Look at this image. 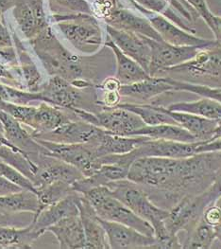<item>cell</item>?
Listing matches in <instances>:
<instances>
[{"instance_id": "obj_1", "label": "cell", "mask_w": 221, "mask_h": 249, "mask_svg": "<svg viewBox=\"0 0 221 249\" xmlns=\"http://www.w3.org/2000/svg\"><path fill=\"white\" fill-rule=\"evenodd\" d=\"M221 166V153L186 159L141 158L130 165L127 179L140 185L155 205L170 211L185 196L208 189Z\"/></svg>"}, {"instance_id": "obj_2", "label": "cell", "mask_w": 221, "mask_h": 249, "mask_svg": "<svg viewBox=\"0 0 221 249\" xmlns=\"http://www.w3.org/2000/svg\"><path fill=\"white\" fill-rule=\"evenodd\" d=\"M37 56L50 76L61 77L70 83L86 80L95 88L102 82L95 55L79 56L69 53L57 39L50 27L31 40Z\"/></svg>"}, {"instance_id": "obj_3", "label": "cell", "mask_w": 221, "mask_h": 249, "mask_svg": "<svg viewBox=\"0 0 221 249\" xmlns=\"http://www.w3.org/2000/svg\"><path fill=\"white\" fill-rule=\"evenodd\" d=\"M106 187L117 199L153 228L155 244L152 249H183L179 236L172 235L166 230L165 219L168 211L155 205L140 185L126 178L111 182Z\"/></svg>"}, {"instance_id": "obj_4", "label": "cell", "mask_w": 221, "mask_h": 249, "mask_svg": "<svg viewBox=\"0 0 221 249\" xmlns=\"http://www.w3.org/2000/svg\"><path fill=\"white\" fill-rule=\"evenodd\" d=\"M51 21L67 41L81 53L94 55L102 45V32L93 15H52Z\"/></svg>"}, {"instance_id": "obj_5", "label": "cell", "mask_w": 221, "mask_h": 249, "mask_svg": "<svg viewBox=\"0 0 221 249\" xmlns=\"http://www.w3.org/2000/svg\"><path fill=\"white\" fill-rule=\"evenodd\" d=\"M176 76L184 77V82L221 88V45L202 49L194 59L166 70L160 77Z\"/></svg>"}, {"instance_id": "obj_6", "label": "cell", "mask_w": 221, "mask_h": 249, "mask_svg": "<svg viewBox=\"0 0 221 249\" xmlns=\"http://www.w3.org/2000/svg\"><path fill=\"white\" fill-rule=\"evenodd\" d=\"M95 88L78 89L70 82L52 76L47 84L39 90L41 102L64 109H82L92 113L102 110L98 105V96Z\"/></svg>"}, {"instance_id": "obj_7", "label": "cell", "mask_w": 221, "mask_h": 249, "mask_svg": "<svg viewBox=\"0 0 221 249\" xmlns=\"http://www.w3.org/2000/svg\"><path fill=\"white\" fill-rule=\"evenodd\" d=\"M97 214L103 220L126 225L148 236H154L153 228L117 199L106 186L94 188L84 194Z\"/></svg>"}, {"instance_id": "obj_8", "label": "cell", "mask_w": 221, "mask_h": 249, "mask_svg": "<svg viewBox=\"0 0 221 249\" xmlns=\"http://www.w3.org/2000/svg\"><path fill=\"white\" fill-rule=\"evenodd\" d=\"M220 196V191L212 184L199 195L185 196L168 211L165 219L166 230L175 236H179L181 232L189 233L202 220L206 207Z\"/></svg>"}, {"instance_id": "obj_9", "label": "cell", "mask_w": 221, "mask_h": 249, "mask_svg": "<svg viewBox=\"0 0 221 249\" xmlns=\"http://www.w3.org/2000/svg\"><path fill=\"white\" fill-rule=\"evenodd\" d=\"M75 113L86 123L123 137H133L137 130L146 125L136 114L120 107L102 109L97 113L77 109Z\"/></svg>"}, {"instance_id": "obj_10", "label": "cell", "mask_w": 221, "mask_h": 249, "mask_svg": "<svg viewBox=\"0 0 221 249\" xmlns=\"http://www.w3.org/2000/svg\"><path fill=\"white\" fill-rule=\"evenodd\" d=\"M46 150V155L54 157L77 168L84 177H90L102 165L100 158L89 144H66L36 140Z\"/></svg>"}, {"instance_id": "obj_11", "label": "cell", "mask_w": 221, "mask_h": 249, "mask_svg": "<svg viewBox=\"0 0 221 249\" xmlns=\"http://www.w3.org/2000/svg\"><path fill=\"white\" fill-rule=\"evenodd\" d=\"M147 41L151 49L148 70V74L151 77H160L166 70L194 59L203 49L199 47H177L165 41H156L148 37Z\"/></svg>"}, {"instance_id": "obj_12", "label": "cell", "mask_w": 221, "mask_h": 249, "mask_svg": "<svg viewBox=\"0 0 221 249\" xmlns=\"http://www.w3.org/2000/svg\"><path fill=\"white\" fill-rule=\"evenodd\" d=\"M29 160L36 165L34 187L36 189L53 182H63L73 185L84 178L81 172L72 165L46 154L32 156Z\"/></svg>"}, {"instance_id": "obj_13", "label": "cell", "mask_w": 221, "mask_h": 249, "mask_svg": "<svg viewBox=\"0 0 221 249\" xmlns=\"http://www.w3.org/2000/svg\"><path fill=\"white\" fill-rule=\"evenodd\" d=\"M196 142H179L164 140H151L147 138L136 149L129 152L134 161L141 158H166V159H186L198 154Z\"/></svg>"}, {"instance_id": "obj_14", "label": "cell", "mask_w": 221, "mask_h": 249, "mask_svg": "<svg viewBox=\"0 0 221 249\" xmlns=\"http://www.w3.org/2000/svg\"><path fill=\"white\" fill-rule=\"evenodd\" d=\"M14 17L23 35L30 40L49 27L43 0H18L14 7Z\"/></svg>"}, {"instance_id": "obj_15", "label": "cell", "mask_w": 221, "mask_h": 249, "mask_svg": "<svg viewBox=\"0 0 221 249\" xmlns=\"http://www.w3.org/2000/svg\"><path fill=\"white\" fill-rule=\"evenodd\" d=\"M102 128L86 123L80 119L62 125L55 130L32 136L35 140L56 143L91 144L95 141Z\"/></svg>"}, {"instance_id": "obj_16", "label": "cell", "mask_w": 221, "mask_h": 249, "mask_svg": "<svg viewBox=\"0 0 221 249\" xmlns=\"http://www.w3.org/2000/svg\"><path fill=\"white\" fill-rule=\"evenodd\" d=\"M106 30L109 38L119 48V50L137 62L148 73L151 60V49L147 43V37L117 30L110 25H107Z\"/></svg>"}, {"instance_id": "obj_17", "label": "cell", "mask_w": 221, "mask_h": 249, "mask_svg": "<svg viewBox=\"0 0 221 249\" xmlns=\"http://www.w3.org/2000/svg\"><path fill=\"white\" fill-rule=\"evenodd\" d=\"M111 249H152L154 236H148L133 228L100 218Z\"/></svg>"}, {"instance_id": "obj_18", "label": "cell", "mask_w": 221, "mask_h": 249, "mask_svg": "<svg viewBox=\"0 0 221 249\" xmlns=\"http://www.w3.org/2000/svg\"><path fill=\"white\" fill-rule=\"evenodd\" d=\"M149 22L161 36L163 41L177 47H199L203 49L211 48L218 43L215 40H207L195 36L178 25L171 23L164 16H154L148 18Z\"/></svg>"}, {"instance_id": "obj_19", "label": "cell", "mask_w": 221, "mask_h": 249, "mask_svg": "<svg viewBox=\"0 0 221 249\" xmlns=\"http://www.w3.org/2000/svg\"><path fill=\"white\" fill-rule=\"evenodd\" d=\"M79 217L83 226L86 249H109L110 245L106 231L88 199L79 195L77 199Z\"/></svg>"}, {"instance_id": "obj_20", "label": "cell", "mask_w": 221, "mask_h": 249, "mask_svg": "<svg viewBox=\"0 0 221 249\" xmlns=\"http://www.w3.org/2000/svg\"><path fill=\"white\" fill-rule=\"evenodd\" d=\"M40 203L36 193L23 189L0 196V225L10 226V220L19 214L38 213Z\"/></svg>"}, {"instance_id": "obj_21", "label": "cell", "mask_w": 221, "mask_h": 249, "mask_svg": "<svg viewBox=\"0 0 221 249\" xmlns=\"http://www.w3.org/2000/svg\"><path fill=\"white\" fill-rule=\"evenodd\" d=\"M80 194L68 196L55 204L43 209L39 213L34 215L31 223L32 231L40 237L59 221L73 215H79L77 199Z\"/></svg>"}, {"instance_id": "obj_22", "label": "cell", "mask_w": 221, "mask_h": 249, "mask_svg": "<svg viewBox=\"0 0 221 249\" xmlns=\"http://www.w3.org/2000/svg\"><path fill=\"white\" fill-rule=\"evenodd\" d=\"M0 122L7 140L19 149L29 160L37 154H46L47 150L37 142L15 118L0 109Z\"/></svg>"}, {"instance_id": "obj_23", "label": "cell", "mask_w": 221, "mask_h": 249, "mask_svg": "<svg viewBox=\"0 0 221 249\" xmlns=\"http://www.w3.org/2000/svg\"><path fill=\"white\" fill-rule=\"evenodd\" d=\"M104 19L107 25L117 30L146 36L156 41H163L148 19L137 17L126 9L117 7L110 9Z\"/></svg>"}, {"instance_id": "obj_24", "label": "cell", "mask_w": 221, "mask_h": 249, "mask_svg": "<svg viewBox=\"0 0 221 249\" xmlns=\"http://www.w3.org/2000/svg\"><path fill=\"white\" fill-rule=\"evenodd\" d=\"M79 118L72 110L52 106L47 103H41L36 107L33 124L32 127V136L48 133L62 125L68 124Z\"/></svg>"}, {"instance_id": "obj_25", "label": "cell", "mask_w": 221, "mask_h": 249, "mask_svg": "<svg viewBox=\"0 0 221 249\" xmlns=\"http://www.w3.org/2000/svg\"><path fill=\"white\" fill-rule=\"evenodd\" d=\"M147 139V137L118 136L102 129L96 140L89 145L95 150L98 158H103L111 155L128 154Z\"/></svg>"}, {"instance_id": "obj_26", "label": "cell", "mask_w": 221, "mask_h": 249, "mask_svg": "<svg viewBox=\"0 0 221 249\" xmlns=\"http://www.w3.org/2000/svg\"><path fill=\"white\" fill-rule=\"evenodd\" d=\"M47 232L55 236L62 249H85V235L83 226L79 215L66 217L51 226Z\"/></svg>"}, {"instance_id": "obj_27", "label": "cell", "mask_w": 221, "mask_h": 249, "mask_svg": "<svg viewBox=\"0 0 221 249\" xmlns=\"http://www.w3.org/2000/svg\"><path fill=\"white\" fill-rule=\"evenodd\" d=\"M171 91L175 89L164 77H149L130 85H121L118 92L121 97L138 101L135 104H147L159 95Z\"/></svg>"}, {"instance_id": "obj_28", "label": "cell", "mask_w": 221, "mask_h": 249, "mask_svg": "<svg viewBox=\"0 0 221 249\" xmlns=\"http://www.w3.org/2000/svg\"><path fill=\"white\" fill-rule=\"evenodd\" d=\"M105 47L110 49L113 53L115 59V78L121 85H130L151 77L137 62L122 53L110 38L106 40Z\"/></svg>"}, {"instance_id": "obj_29", "label": "cell", "mask_w": 221, "mask_h": 249, "mask_svg": "<svg viewBox=\"0 0 221 249\" xmlns=\"http://www.w3.org/2000/svg\"><path fill=\"white\" fill-rule=\"evenodd\" d=\"M166 111L177 124L189 132L197 142H209L213 139L218 121L208 120L186 112L169 111L166 107Z\"/></svg>"}, {"instance_id": "obj_30", "label": "cell", "mask_w": 221, "mask_h": 249, "mask_svg": "<svg viewBox=\"0 0 221 249\" xmlns=\"http://www.w3.org/2000/svg\"><path fill=\"white\" fill-rule=\"evenodd\" d=\"M133 137H147L151 140H164L179 142H196L197 140L178 124L145 125Z\"/></svg>"}, {"instance_id": "obj_31", "label": "cell", "mask_w": 221, "mask_h": 249, "mask_svg": "<svg viewBox=\"0 0 221 249\" xmlns=\"http://www.w3.org/2000/svg\"><path fill=\"white\" fill-rule=\"evenodd\" d=\"M39 238L31 224L27 227L0 225V247L2 249H32Z\"/></svg>"}, {"instance_id": "obj_32", "label": "cell", "mask_w": 221, "mask_h": 249, "mask_svg": "<svg viewBox=\"0 0 221 249\" xmlns=\"http://www.w3.org/2000/svg\"><path fill=\"white\" fill-rule=\"evenodd\" d=\"M169 111L186 112L212 121L221 119V104L210 98L203 97L193 102H178L167 106Z\"/></svg>"}, {"instance_id": "obj_33", "label": "cell", "mask_w": 221, "mask_h": 249, "mask_svg": "<svg viewBox=\"0 0 221 249\" xmlns=\"http://www.w3.org/2000/svg\"><path fill=\"white\" fill-rule=\"evenodd\" d=\"M117 107L124 108L136 114L146 125L177 124L176 122L166 113V107L161 106L124 103L119 104Z\"/></svg>"}, {"instance_id": "obj_34", "label": "cell", "mask_w": 221, "mask_h": 249, "mask_svg": "<svg viewBox=\"0 0 221 249\" xmlns=\"http://www.w3.org/2000/svg\"><path fill=\"white\" fill-rule=\"evenodd\" d=\"M217 238L216 230L202 220L197 226L187 234H185L184 242H182L184 249H209Z\"/></svg>"}, {"instance_id": "obj_35", "label": "cell", "mask_w": 221, "mask_h": 249, "mask_svg": "<svg viewBox=\"0 0 221 249\" xmlns=\"http://www.w3.org/2000/svg\"><path fill=\"white\" fill-rule=\"evenodd\" d=\"M36 194L40 203V213L43 209L79 193L74 190L72 185L63 182H53L38 188Z\"/></svg>"}, {"instance_id": "obj_36", "label": "cell", "mask_w": 221, "mask_h": 249, "mask_svg": "<svg viewBox=\"0 0 221 249\" xmlns=\"http://www.w3.org/2000/svg\"><path fill=\"white\" fill-rule=\"evenodd\" d=\"M0 159L3 160L23 174L26 178L32 180L34 185L36 165L29 160L22 152L16 151L8 146H0Z\"/></svg>"}, {"instance_id": "obj_37", "label": "cell", "mask_w": 221, "mask_h": 249, "mask_svg": "<svg viewBox=\"0 0 221 249\" xmlns=\"http://www.w3.org/2000/svg\"><path fill=\"white\" fill-rule=\"evenodd\" d=\"M168 84H170L175 91H186L190 93H194L200 95L202 97L210 98L221 104V88H213L209 86L193 84L189 82H184L176 80L169 77H164Z\"/></svg>"}, {"instance_id": "obj_38", "label": "cell", "mask_w": 221, "mask_h": 249, "mask_svg": "<svg viewBox=\"0 0 221 249\" xmlns=\"http://www.w3.org/2000/svg\"><path fill=\"white\" fill-rule=\"evenodd\" d=\"M48 3L53 15H93L92 8L87 0H48Z\"/></svg>"}, {"instance_id": "obj_39", "label": "cell", "mask_w": 221, "mask_h": 249, "mask_svg": "<svg viewBox=\"0 0 221 249\" xmlns=\"http://www.w3.org/2000/svg\"><path fill=\"white\" fill-rule=\"evenodd\" d=\"M0 109L9 114L10 116H12L13 118H15L20 124L26 125L32 129L33 124L34 115L36 112V107L18 105L0 99Z\"/></svg>"}, {"instance_id": "obj_40", "label": "cell", "mask_w": 221, "mask_h": 249, "mask_svg": "<svg viewBox=\"0 0 221 249\" xmlns=\"http://www.w3.org/2000/svg\"><path fill=\"white\" fill-rule=\"evenodd\" d=\"M23 58H22V71L24 78L27 81L28 88L31 91H39L41 88L43 87L41 85V75L36 70L35 65L32 62V60L26 55L23 53Z\"/></svg>"}, {"instance_id": "obj_41", "label": "cell", "mask_w": 221, "mask_h": 249, "mask_svg": "<svg viewBox=\"0 0 221 249\" xmlns=\"http://www.w3.org/2000/svg\"><path fill=\"white\" fill-rule=\"evenodd\" d=\"M203 220L209 226L217 229L221 225V209L214 202L211 203L203 212Z\"/></svg>"}, {"instance_id": "obj_42", "label": "cell", "mask_w": 221, "mask_h": 249, "mask_svg": "<svg viewBox=\"0 0 221 249\" xmlns=\"http://www.w3.org/2000/svg\"><path fill=\"white\" fill-rule=\"evenodd\" d=\"M186 3L189 4V6L198 13L202 18L204 19V21L207 23L208 27L212 23V20L214 18V15L208 10V7L206 5L205 0H185Z\"/></svg>"}, {"instance_id": "obj_43", "label": "cell", "mask_w": 221, "mask_h": 249, "mask_svg": "<svg viewBox=\"0 0 221 249\" xmlns=\"http://www.w3.org/2000/svg\"><path fill=\"white\" fill-rule=\"evenodd\" d=\"M198 154L202 153H221V138L209 142H199L197 147Z\"/></svg>"}, {"instance_id": "obj_44", "label": "cell", "mask_w": 221, "mask_h": 249, "mask_svg": "<svg viewBox=\"0 0 221 249\" xmlns=\"http://www.w3.org/2000/svg\"><path fill=\"white\" fill-rule=\"evenodd\" d=\"M23 190L18 185L13 183L9 179L4 178L3 176L0 175V196L1 195H7L11 193H16Z\"/></svg>"}, {"instance_id": "obj_45", "label": "cell", "mask_w": 221, "mask_h": 249, "mask_svg": "<svg viewBox=\"0 0 221 249\" xmlns=\"http://www.w3.org/2000/svg\"><path fill=\"white\" fill-rule=\"evenodd\" d=\"M13 47V40L7 28L0 22V50Z\"/></svg>"}, {"instance_id": "obj_46", "label": "cell", "mask_w": 221, "mask_h": 249, "mask_svg": "<svg viewBox=\"0 0 221 249\" xmlns=\"http://www.w3.org/2000/svg\"><path fill=\"white\" fill-rule=\"evenodd\" d=\"M209 28L211 29L215 36V41L221 46V17L214 16Z\"/></svg>"}, {"instance_id": "obj_47", "label": "cell", "mask_w": 221, "mask_h": 249, "mask_svg": "<svg viewBox=\"0 0 221 249\" xmlns=\"http://www.w3.org/2000/svg\"><path fill=\"white\" fill-rule=\"evenodd\" d=\"M1 145H2V146H8V147H10V148H12V149H14V150H16V151L21 152L15 145H13L12 143L10 142L7 140V138H6V136H5V133H4L3 125H2L1 122H0V146H1ZM22 153H23V152H22Z\"/></svg>"}, {"instance_id": "obj_48", "label": "cell", "mask_w": 221, "mask_h": 249, "mask_svg": "<svg viewBox=\"0 0 221 249\" xmlns=\"http://www.w3.org/2000/svg\"><path fill=\"white\" fill-rule=\"evenodd\" d=\"M213 184L220 191V193L221 194V166L220 167V169L218 170V172L216 173V176H215V179H214Z\"/></svg>"}, {"instance_id": "obj_49", "label": "cell", "mask_w": 221, "mask_h": 249, "mask_svg": "<svg viewBox=\"0 0 221 249\" xmlns=\"http://www.w3.org/2000/svg\"><path fill=\"white\" fill-rule=\"evenodd\" d=\"M219 138H221V119L218 121L217 127H216V130H215V133H214V136H213V139H212V140L219 139ZM212 140H211V141H212Z\"/></svg>"}, {"instance_id": "obj_50", "label": "cell", "mask_w": 221, "mask_h": 249, "mask_svg": "<svg viewBox=\"0 0 221 249\" xmlns=\"http://www.w3.org/2000/svg\"><path fill=\"white\" fill-rule=\"evenodd\" d=\"M167 2H170V4H173L174 3V0H166Z\"/></svg>"}, {"instance_id": "obj_51", "label": "cell", "mask_w": 221, "mask_h": 249, "mask_svg": "<svg viewBox=\"0 0 221 249\" xmlns=\"http://www.w3.org/2000/svg\"><path fill=\"white\" fill-rule=\"evenodd\" d=\"M0 249H2V248H1V247H0Z\"/></svg>"}]
</instances>
